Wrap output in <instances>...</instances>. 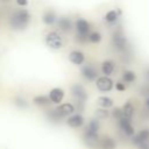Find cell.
Returning a JSON list of instances; mask_svg holds the SVG:
<instances>
[{"instance_id":"obj_1","label":"cell","mask_w":149,"mask_h":149,"mask_svg":"<svg viewBox=\"0 0 149 149\" xmlns=\"http://www.w3.org/2000/svg\"><path fill=\"white\" fill-rule=\"evenodd\" d=\"M30 13L27 9H16L9 16V26L14 30H24L30 23Z\"/></svg>"},{"instance_id":"obj_2","label":"cell","mask_w":149,"mask_h":149,"mask_svg":"<svg viewBox=\"0 0 149 149\" xmlns=\"http://www.w3.org/2000/svg\"><path fill=\"white\" fill-rule=\"evenodd\" d=\"M45 44L54 50H59L63 48V38L58 31L51 30L45 35Z\"/></svg>"},{"instance_id":"obj_3","label":"cell","mask_w":149,"mask_h":149,"mask_svg":"<svg viewBox=\"0 0 149 149\" xmlns=\"http://www.w3.org/2000/svg\"><path fill=\"white\" fill-rule=\"evenodd\" d=\"M74 106L70 102H64V104H61L59 106H57L54 111H51L50 115L54 116L55 119H62L63 116H68V115H71L73 114L74 112Z\"/></svg>"},{"instance_id":"obj_4","label":"cell","mask_w":149,"mask_h":149,"mask_svg":"<svg viewBox=\"0 0 149 149\" xmlns=\"http://www.w3.org/2000/svg\"><path fill=\"white\" fill-rule=\"evenodd\" d=\"M72 97L77 100L78 104H85V101L87 100V92L84 88L83 85L80 84H73L70 88Z\"/></svg>"},{"instance_id":"obj_5","label":"cell","mask_w":149,"mask_h":149,"mask_svg":"<svg viewBox=\"0 0 149 149\" xmlns=\"http://www.w3.org/2000/svg\"><path fill=\"white\" fill-rule=\"evenodd\" d=\"M74 29L77 31L78 36H83V37H87V35L91 31V26L88 23V21L86 19L79 17L74 22Z\"/></svg>"},{"instance_id":"obj_6","label":"cell","mask_w":149,"mask_h":149,"mask_svg":"<svg viewBox=\"0 0 149 149\" xmlns=\"http://www.w3.org/2000/svg\"><path fill=\"white\" fill-rule=\"evenodd\" d=\"M112 44L114 45L115 49L120 50V51H123L127 49V38L126 36L122 34V31L120 30H116L113 33V36H112Z\"/></svg>"},{"instance_id":"obj_7","label":"cell","mask_w":149,"mask_h":149,"mask_svg":"<svg viewBox=\"0 0 149 149\" xmlns=\"http://www.w3.org/2000/svg\"><path fill=\"white\" fill-rule=\"evenodd\" d=\"M80 73H81V76H83V78L86 79L87 81H93V80H95V79L99 77L95 66L92 65V64H86V65L81 66Z\"/></svg>"},{"instance_id":"obj_8","label":"cell","mask_w":149,"mask_h":149,"mask_svg":"<svg viewBox=\"0 0 149 149\" xmlns=\"http://www.w3.org/2000/svg\"><path fill=\"white\" fill-rule=\"evenodd\" d=\"M95 85H97L99 91H101V92H109L113 88L114 83H113V80L108 76H101V77H98L95 79Z\"/></svg>"},{"instance_id":"obj_9","label":"cell","mask_w":149,"mask_h":149,"mask_svg":"<svg viewBox=\"0 0 149 149\" xmlns=\"http://www.w3.org/2000/svg\"><path fill=\"white\" fill-rule=\"evenodd\" d=\"M56 22H57L58 28H59L63 33H70V31L73 29V22L71 21L70 17H65V16H63V17L57 19Z\"/></svg>"},{"instance_id":"obj_10","label":"cell","mask_w":149,"mask_h":149,"mask_svg":"<svg viewBox=\"0 0 149 149\" xmlns=\"http://www.w3.org/2000/svg\"><path fill=\"white\" fill-rule=\"evenodd\" d=\"M69 59L74 65H83L85 62V55L80 50H72L69 54Z\"/></svg>"},{"instance_id":"obj_11","label":"cell","mask_w":149,"mask_h":149,"mask_svg":"<svg viewBox=\"0 0 149 149\" xmlns=\"http://www.w3.org/2000/svg\"><path fill=\"white\" fill-rule=\"evenodd\" d=\"M118 121H119V126H120V128L122 129V132H123L127 136H133V135H134V128H133V126H132L129 119L122 116V118L119 119Z\"/></svg>"},{"instance_id":"obj_12","label":"cell","mask_w":149,"mask_h":149,"mask_svg":"<svg viewBox=\"0 0 149 149\" xmlns=\"http://www.w3.org/2000/svg\"><path fill=\"white\" fill-rule=\"evenodd\" d=\"M66 123H68V126L71 127V128H79V127L83 126V123H84V118H83V115L79 114V113H77V114H71V115L68 118Z\"/></svg>"},{"instance_id":"obj_13","label":"cell","mask_w":149,"mask_h":149,"mask_svg":"<svg viewBox=\"0 0 149 149\" xmlns=\"http://www.w3.org/2000/svg\"><path fill=\"white\" fill-rule=\"evenodd\" d=\"M49 99L52 104H59L62 102L63 98H64V91L59 87H54L50 92H49Z\"/></svg>"},{"instance_id":"obj_14","label":"cell","mask_w":149,"mask_h":149,"mask_svg":"<svg viewBox=\"0 0 149 149\" xmlns=\"http://www.w3.org/2000/svg\"><path fill=\"white\" fill-rule=\"evenodd\" d=\"M57 19H58V17H57L56 13H55L54 10H51V9L45 10V12L43 13V15H42V21H43V23L47 24V26H52L54 23H56Z\"/></svg>"},{"instance_id":"obj_15","label":"cell","mask_w":149,"mask_h":149,"mask_svg":"<svg viewBox=\"0 0 149 149\" xmlns=\"http://www.w3.org/2000/svg\"><path fill=\"white\" fill-rule=\"evenodd\" d=\"M149 141V129H142L137 135H133V142L136 146H140Z\"/></svg>"},{"instance_id":"obj_16","label":"cell","mask_w":149,"mask_h":149,"mask_svg":"<svg viewBox=\"0 0 149 149\" xmlns=\"http://www.w3.org/2000/svg\"><path fill=\"white\" fill-rule=\"evenodd\" d=\"M115 70V63L111 59H106L101 64V71L105 76H111Z\"/></svg>"},{"instance_id":"obj_17","label":"cell","mask_w":149,"mask_h":149,"mask_svg":"<svg viewBox=\"0 0 149 149\" xmlns=\"http://www.w3.org/2000/svg\"><path fill=\"white\" fill-rule=\"evenodd\" d=\"M99 143L102 149H115V147H116L115 141L109 136H102Z\"/></svg>"},{"instance_id":"obj_18","label":"cell","mask_w":149,"mask_h":149,"mask_svg":"<svg viewBox=\"0 0 149 149\" xmlns=\"http://www.w3.org/2000/svg\"><path fill=\"white\" fill-rule=\"evenodd\" d=\"M134 112H135L134 105H133L130 101H127V102L123 105V107H122V114H123V116L130 120L132 116L134 115Z\"/></svg>"},{"instance_id":"obj_19","label":"cell","mask_w":149,"mask_h":149,"mask_svg":"<svg viewBox=\"0 0 149 149\" xmlns=\"http://www.w3.org/2000/svg\"><path fill=\"white\" fill-rule=\"evenodd\" d=\"M33 102H34L35 105H37V106H48L49 104H51V101H50L49 97L43 95V94H40V95L34 97Z\"/></svg>"},{"instance_id":"obj_20","label":"cell","mask_w":149,"mask_h":149,"mask_svg":"<svg viewBox=\"0 0 149 149\" xmlns=\"http://www.w3.org/2000/svg\"><path fill=\"white\" fill-rule=\"evenodd\" d=\"M98 105L101 107V108H109L113 106V99H111L109 97H99L98 100H97Z\"/></svg>"},{"instance_id":"obj_21","label":"cell","mask_w":149,"mask_h":149,"mask_svg":"<svg viewBox=\"0 0 149 149\" xmlns=\"http://www.w3.org/2000/svg\"><path fill=\"white\" fill-rule=\"evenodd\" d=\"M135 79H136V74H135V72H133V71H130V70H126V71H123V73H122V81H123V83H128V84H130V83L135 81Z\"/></svg>"},{"instance_id":"obj_22","label":"cell","mask_w":149,"mask_h":149,"mask_svg":"<svg viewBox=\"0 0 149 149\" xmlns=\"http://www.w3.org/2000/svg\"><path fill=\"white\" fill-rule=\"evenodd\" d=\"M118 19H119V16H118V13H116V10H114V9H112V10H108L106 14H105V21L106 22H108V23H115L116 21H118Z\"/></svg>"},{"instance_id":"obj_23","label":"cell","mask_w":149,"mask_h":149,"mask_svg":"<svg viewBox=\"0 0 149 149\" xmlns=\"http://www.w3.org/2000/svg\"><path fill=\"white\" fill-rule=\"evenodd\" d=\"M102 36L99 31L97 30H93V31H90V34L87 35V41L91 42V43H99L101 41Z\"/></svg>"},{"instance_id":"obj_24","label":"cell","mask_w":149,"mask_h":149,"mask_svg":"<svg viewBox=\"0 0 149 149\" xmlns=\"http://www.w3.org/2000/svg\"><path fill=\"white\" fill-rule=\"evenodd\" d=\"M99 128H100L99 121H98L97 119H92V120L88 122V125H87V127H86L85 130H87V132H92V133H98Z\"/></svg>"},{"instance_id":"obj_25","label":"cell","mask_w":149,"mask_h":149,"mask_svg":"<svg viewBox=\"0 0 149 149\" xmlns=\"http://www.w3.org/2000/svg\"><path fill=\"white\" fill-rule=\"evenodd\" d=\"M13 101H14V105L16 107H19V108H27L28 107L27 100L24 98H22V97H15Z\"/></svg>"},{"instance_id":"obj_26","label":"cell","mask_w":149,"mask_h":149,"mask_svg":"<svg viewBox=\"0 0 149 149\" xmlns=\"http://www.w3.org/2000/svg\"><path fill=\"white\" fill-rule=\"evenodd\" d=\"M95 114H97V116H98V118H100V119H106V118L109 115L108 111H107L106 108H101V107H100L99 109H97Z\"/></svg>"},{"instance_id":"obj_27","label":"cell","mask_w":149,"mask_h":149,"mask_svg":"<svg viewBox=\"0 0 149 149\" xmlns=\"http://www.w3.org/2000/svg\"><path fill=\"white\" fill-rule=\"evenodd\" d=\"M112 116H113L114 119H116V120L121 119V118L123 116V114H122V109H121V108H119V107L114 108V109L112 111Z\"/></svg>"},{"instance_id":"obj_28","label":"cell","mask_w":149,"mask_h":149,"mask_svg":"<svg viewBox=\"0 0 149 149\" xmlns=\"http://www.w3.org/2000/svg\"><path fill=\"white\" fill-rule=\"evenodd\" d=\"M115 87H116L118 91H125V90H126V85H125L123 81H118V83L115 84Z\"/></svg>"},{"instance_id":"obj_29","label":"cell","mask_w":149,"mask_h":149,"mask_svg":"<svg viewBox=\"0 0 149 149\" xmlns=\"http://www.w3.org/2000/svg\"><path fill=\"white\" fill-rule=\"evenodd\" d=\"M16 1V3L19 5V6H21V7H26L27 5H28V0H15Z\"/></svg>"},{"instance_id":"obj_30","label":"cell","mask_w":149,"mask_h":149,"mask_svg":"<svg viewBox=\"0 0 149 149\" xmlns=\"http://www.w3.org/2000/svg\"><path fill=\"white\" fill-rule=\"evenodd\" d=\"M137 147H139V149H149V143L144 142V143H142V144H140Z\"/></svg>"},{"instance_id":"obj_31","label":"cell","mask_w":149,"mask_h":149,"mask_svg":"<svg viewBox=\"0 0 149 149\" xmlns=\"http://www.w3.org/2000/svg\"><path fill=\"white\" fill-rule=\"evenodd\" d=\"M146 106H147V108L149 109V98H147V100H146Z\"/></svg>"},{"instance_id":"obj_32","label":"cell","mask_w":149,"mask_h":149,"mask_svg":"<svg viewBox=\"0 0 149 149\" xmlns=\"http://www.w3.org/2000/svg\"><path fill=\"white\" fill-rule=\"evenodd\" d=\"M0 1H2V2H9L10 0H0Z\"/></svg>"}]
</instances>
